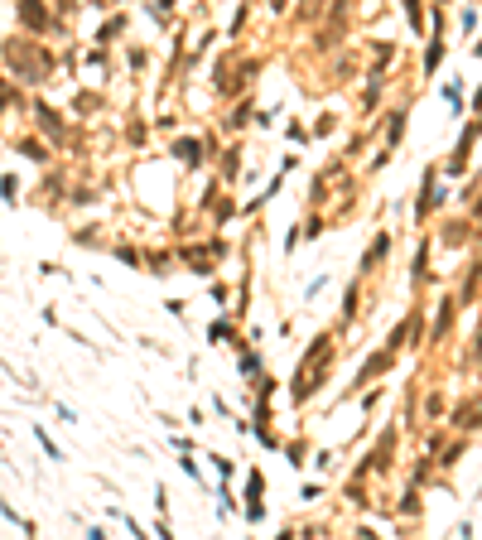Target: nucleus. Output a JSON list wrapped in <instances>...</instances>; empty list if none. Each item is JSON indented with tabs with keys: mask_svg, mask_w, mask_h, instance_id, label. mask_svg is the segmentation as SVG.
<instances>
[{
	"mask_svg": "<svg viewBox=\"0 0 482 540\" xmlns=\"http://www.w3.org/2000/svg\"><path fill=\"white\" fill-rule=\"evenodd\" d=\"M10 63H15V68L25 63V68H30V73H25L30 82H39V78H49V58H44L39 49H30V44H10Z\"/></svg>",
	"mask_w": 482,
	"mask_h": 540,
	"instance_id": "f257e3e1",
	"label": "nucleus"
},
{
	"mask_svg": "<svg viewBox=\"0 0 482 540\" xmlns=\"http://www.w3.org/2000/svg\"><path fill=\"white\" fill-rule=\"evenodd\" d=\"M20 15H25L34 30H44V5H39V0H25V5H20Z\"/></svg>",
	"mask_w": 482,
	"mask_h": 540,
	"instance_id": "f03ea898",
	"label": "nucleus"
}]
</instances>
